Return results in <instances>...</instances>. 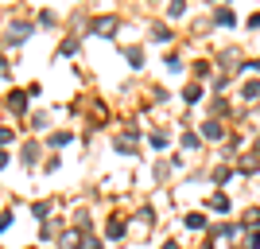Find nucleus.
Instances as JSON below:
<instances>
[{
    "label": "nucleus",
    "instance_id": "nucleus-1",
    "mask_svg": "<svg viewBox=\"0 0 260 249\" xmlns=\"http://www.w3.org/2000/svg\"><path fill=\"white\" fill-rule=\"evenodd\" d=\"M35 32V23H12L8 27V35H4V47H20L27 35Z\"/></svg>",
    "mask_w": 260,
    "mask_h": 249
},
{
    "label": "nucleus",
    "instance_id": "nucleus-2",
    "mask_svg": "<svg viewBox=\"0 0 260 249\" xmlns=\"http://www.w3.org/2000/svg\"><path fill=\"white\" fill-rule=\"evenodd\" d=\"M89 32H93V35H105V39H109V35L117 32V16H98V20H89Z\"/></svg>",
    "mask_w": 260,
    "mask_h": 249
},
{
    "label": "nucleus",
    "instance_id": "nucleus-3",
    "mask_svg": "<svg viewBox=\"0 0 260 249\" xmlns=\"http://www.w3.org/2000/svg\"><path fill=\"white\" fill-rule=\"evenodd\" d=\"M225 129H221V121H202V141H221Z\"/></svg>",
    "mask_w": 260,
    "mask_h": 249
},
{
    "label": "nucleus",
    "instance_id": "nucleus-4",
    "mask_svg": "<svg viewBox=\"0 0 260 249\" xmlns=\"http://www.w3.org/2000/svg\"><path fill=\"white\" fill-rule=\"evenodd\" d=\"M214 23H217V27H233V23H237L233 8H214Z\"/></svg>",
    "mask_w": 260,
    "mask_h": 249
},
{
    "label": "nucleus",
    "instance_id": "nucleus-5",
    "mask_svg": "<svg viewBox=\"0 0 260 249\" xmlns=\"http://www.w3.org/2000/svg\"><path fill=\"white\" fill-rule=\"evenodd\" d=\"M8 109L23 113V109H27V90H12V94H8Z\"/></svg>",
    "mask_w": 260,
    "mask_h": 249
},
{
    "label": "nucleus",
    "instance_id": "nucleus-6",
    "mask_svg": "<svg viewBox=\"0 0 260 249\" xmlns=\"http://www.w3.org/2000/svg\"><path fill=\"white\" fill-rule=\"evenodd\" d=\"M105 238H124V218H109V226H105Z\"/></svg>",
    "mask_w": 260,
    "mask_h": 249
},
{
    "label": "nucleus",
    "instance_id": "nucleus-7",
    "mask_svg": "<svg viewBox=\"0 0 260 249\" xmlns=\"http://www.w3.org/2000/svg\"><path fill=\"white\" fill-rule=\"evenodd\" d=\"M183 101H186V105H198V101H202V86H186L183 90Z\"/></svg>",
    "mask_w": 260,
    "mask_h": 249
},
{
    "label": "nucleus",
    "instance_id": "nucleus-8",
    "mask_svg": "<svg viewBox=\"0 0 260 249\" xmlns=\"http://www.w3.org/2000/svg\"><path fill=\"white\" fill-rule=\"evenodd\" d=\"M241 98H245V101H256L260 98V82H245V86H241Z\"/></svg>",
    "mask_w": 260,
    "mask_h": 249
},
{
    "label": "nucleus",
    "instance_id": "nucleus-9",
    "mask_svg": "<svg viewBox=\"0 0 260 249\" xmlns=\"http://www.w3.org/2000/svg\"><path fill=\"white\" fill-rule=\"evenodd\" d=\"M70 141H74V132H54V136H51V148H66Z\"/></svg>",
    "mask_w": 260,
    "mask_h": 249
},
{
    "label": "nucleus",
    "instance_id": "nucleus-10",
    "mask_svg": "<svg viewBox=\"0 0 260 249\" xmlns=\"http://www.w3.org/2000/svg\"><path fill=\"white\" fill-rule=\"evenodd\" d=\"M35 160H39V144H23V163L31 168Z\"/></svg>",
    "mask_w": 260,
    "mask_h": 249
},
{
    "label": "nucleus",
    "instance_id": "nucleus-11",
    "mask_svg": "<svg viewBox=\"0 0 260 249\" xmlns=\"http://www.w3.org/2000/svg\"><path fill=\"white\" fill-rule=\"evenodd\" d=\"M179 16H186V4H183V0H171V8H167V20H179Z\"/></svg>",
    "mask_w": 260,
    "mask_h": 249
},
{
    "label": "nucleus",
    "instance_id": "nucleus-12",
    "mask_svg": "<svg viewBox=\"0 0 260 249\" xmlns=\"http://www.w3.org/2000/svg\"><path fill=\"white\" fill-rule=\"evenodd\" d=\"M152 39H155V43H171V32H167L163 23H155V27H152Z\"/></svg>",
    "mask_w": 260,
    "mask_h": 249
},
{
    "label": "nucleus",
    "instance_id": "nucleus-13",
    "mask_svg": "<svg viewBox=\"0 0 260 249\" xmlns=\"http://www.w3.org/2000/svg\"><path fill=\"white\" fill-rule=\"evenodd\" d=\"M124 59H128L132 66H140L144 63V51H140V47H124Z\"/></svg>",
    "mask_w": 260,
    "mask_h": 249
},
{
    "label": "nucleus",
    "instance_id": "nucleus-14",
    "mask_svg": "<svg viewBox=\"0 0 260 249\" xmlns=\"http://www.w3.org/2000/svg\"><path fill=\"white\" fill-rule=\"evenodd\" d=\"M183 222H186V230H206V218L202 214H186Z\"/></svg>",
    "mask_w": 260,
    "mask_h": 249
},
{
    "label": "nucleus",
    "instance_id": "nucleus-15",
    "mask_svg": "<svg viewBox=\"0 0 260 249\" xmlns=\"http://www.w3.org/2000/svg\"><path fill=\"white\" fill-rule=\"evenodd\" d=\"M210 210H217V214H225V210H229V199H225V195H214V199H210Z\"/></svg>",
    "mask_w": 260,
    "mask_h": 249
},
{
    "label": "nucleus",
    "instance_id": "nucleus-16",
    "mask_svg": "<svg viewBox=\"0 0 260 249\" xmlns=\"http://www.w3.org/2000/svg\"><path fill=\"white\" fill-rule=\"evenodd\" d=\"M198 144H202V136H194V132H183V148H186V152H194Z\"/></svg>",
    "mask_w": 260,
    "mask_h": 249
},
{
    "label": "nucleus",
    "instance_id": "nucleus-17",
    "mask_svg": "<svg viewBox=\"0 0 260 249\" xmlns=\"http://www.w3.org/2000/svg\"><path fill=\"white\" fill-rule=\"evenodd\" d=\"M58 245H78V230H66L62 238H58Z\"/></svg>",
    "mask_w": 260,
    "mask_h": 249
},
{
    "label": "nucleus",
    "instance_id": "nucleus-18",
    "mask_svg": "<svg viewBox=\"0 0 260 249\" xmlns=\"http://www.w3.org/2000/svg\"><path fill=\"white\" fill-rule=\"evenodd\" d=\"M148 144H152V148H167V136H163V132H152V136H148Z\"/></svg>",
    "mask_w": 260,
    "mask_h": 249
},
{
    "label": "nucleus",
    "instance_id": "nucleus-19",
    "mask_svg": "<svg viewBox=\"0 0 260 249\" xmlns=\"http://www.w3.org/2000/svg\"><path fill=\"white\" fill-rule=\"evenodd\" d=\"M245 249H260V226L249 234V241H245Z\"/></svg>",
    "mask_w": 260,
    "mask_h": 249
},
{
    "label": "nucleus",
    "instance_id": "nucleus-20",
    "mask_svg": "<svg viewBox=\"0 0 260 249\" xmlns=\"http://www.w3.org/2000/svg\"><path fill=\"white\" fill-rule=\"evenodd\" d=\"M237 230H241V226H233V222H225V226H217V234H221V238H233Z\"/></svg>",
    "mask_w": 260,
    "mask_h": 249
},
{
    "label": "nucleus",
    "instance_id": "nucleus-21",
    "mask_svg": "<svg viewBox=\"0 0 260 249\" xmlns=\"http://www.w3.org/2000/svg\"><path fill=\"white\" fill-rule=\"evenodd\" d=\"M58 51H62V54H74V51H78V39H62V47H58Z\"/></svg>",
    "mask_w": 260,
    "mask_h": 249
},
{
    "label": "nucleus",
    "instance_id": "nucleus-22",
    "mask_svg": "<svg viewBox=\"0 0 260 249\" xmlns=\"http://www.w3.org/2000/svg\"><path fill=\"white\" fill-rule=\"evenodd\" d=\"M8 226H12V210H0V234H4Z\"/></svg>",
    "mask_w": 260,
    "mask_h": 249
},
{
    "label": "nucleus",
    "instance_id": "nucleus-23",
    "mask_svg": "<svg viewBox=\"0 0 260 249\" xmlns=\"http://www.w3.org/2000/svg\"><path fill=\"white\" fill-rule=\"evenodd\" d=\"M78 249H101V241H98V238H86V241H82Z\"/></svg>",
    "mask_w": 260,
    "mask_h": 249
},
{
    "label": "nucleus",
    "instance_id": "nucleus-24",
    "mask_svg": "<svg viewBox=\"0 0 260 249\" xmlns=\"http://www.w3.org/2000/svg\"><path fill=\"white\" fill-rule=\"evenodd\" d=\"M12 141V129H0V152H4V144Z\"/></svg>",
    "mask_w": 260,
    "mask_h": 249
},
{
    "label": "nucleus",
    "instance_id": "nucleus-25",
    "mask_svg": "<svg viewBox=\"0 0 260 249\" xmlns=\"http://www.w3.org/2000/svg\"><path fill=\"white\" fill-rule=\"evenodd\" d=\"M249 27H260V12H256V16H249Z\"/></svg>",
    "mask_w": 260,
    "mask_h": 249
},
{
    "label": "nucleus",
    "instance_id": "nucleus-26",
    "mask_svg": "<svg viewBox=\"0 0 260 249\" xmlns=\"http://www.w3.org/2000/svg\"><path fill=\"white\" fill-rule=\"evenodd\" d=\"M8 70H12V66H8V63H4V59H0V74H8Z\"/></svg>",
    "mask_w": 260,
    "mask_h": 249
},
{
    "label": "nucleus",
    "instance_id": "nucleus-27",
    "mask_svg": "<svg viewBox=\"0 0 260 249\" xmlns=\"http://www.w3.org/2000/svg\"><path fill=\"white\" fill-rule=\"evenodd\" d=\"M163 249H179V241H163Z\"/></svg>",
    "mask_w": 260,
    "mask_h": 249
},
{
    "label": "nucleus",
    "instance_id": "nucleus-28",
    "mask_svg": "<svg viewBox=\"0 0 260 249\" xmlns=\"http://www.w3.org/2000/svg\"><path fill=\"white\" fill-rule=\"evenodd\" d=\"M4 163H8V152H0V168H4Z\"/></svg>",
    "mask_w": 260,
    "mask_h": 249
},
{
    "label": "nucleus",
    "instance_id": "nucleus-29",
    "mask_svg": "<svg viewBox=\"0 0 260 249\" xmlns=\"http://www.w3.org/2000/svg\"><path fill=\"white\" fill-rule=\"evenodd\" d=\"M256 148H260V141H256Z\"/></svg>",
    "mask_w": 260,
    "mask_h": 249
},
{
    "label": "nucleus",
    "instance_id": "nucleus-30",
    "mask_svg": "<svg viewBox=\"0 0 260 249\" xmlns=\"http://www.w3.org/2000/svg\"><path fill=\"white\" fill-rule=\"evenodd\" d=\"M206 249H214V245H206Z\"/></svg>",
    "mask_w": 260,
    "mask_h": 249
}]
</instances>
